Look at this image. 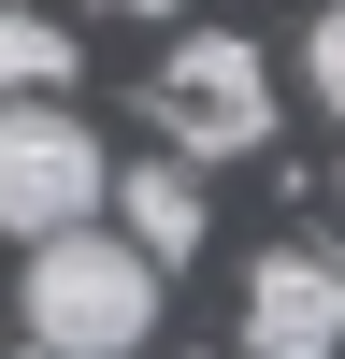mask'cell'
<instances>
[{
	"instance_id": "obj_2",
	"label": "cell",
	"mask_w": 345,
	"mask_h": 359,
	"mask_svg": "<svg viewBox=\"0 0 345 359\" xmlns=\"http://www.w3.org/2000/svg\"><path fill=\"white\" fill-rule=\"evenodd\" d=\"M115 201V158L72 101H0V230L43 245V230H86Z\"/></svg>"
},
{
	"instance_id": "obj_8",
	"label": "cell",
	"mask_w": 345,
	"mask_h": 359,
	"mask_svg": "<svg viewBox=\"0 0 345 359\" xmlns=\"http://www.w3.org/2000/svg\"><path fill=\"white\" fill-rule=\"evenodd\" d=\"M101 15H144V29H172V15H187V0H101Z\"/></svg>"
},
{
	"instance_id": "obj_1",
	"label": "cell",
	"mask_w": 345,
	"mask_h": 359,
	"mask_svg": "<svg viewBox=\"0 0 345 359\" xmlns=\"http://www.w3.org/2000/svg\"><path fill=\"white\" fill-rule=\"evenodd\" d=\"M158 259L130 245V230H43L29 245V273H15V302H29V345H58V359H144L158 345Z\"/></svg>"
},
{
	"instance_id": "obj_9",
	"label": "cell",
	"mask_w": 345,
	"mask_h": 359,
	"mask_svg": "<svg viewBox=\"0 0 345 359\" xmlns=\"http://www.w3.org/2000/svg\"><path fill=\"white\" fill-rule=\"evenodd\" d=\"M15 359H58V345H15Z\"/></svg>"
},
{
	"instance_id": "obj_5",
	"label": "cell",
	"mask_w": 345,
	"mask_h": 359,
	"mask_svg": "<svg viewBox=\"0 0 345 359\" xmlns=\"http://www.w3.org/2000/svg\"><path fill=\"white\" fill-rule=\"evenodd\" d=\"M115 230H130L144 259H201V158H115Z\"/></svg>"
},
{
	"instance_id": "obj_7",
	"label": "cell",
	"mask_w": 345,
	"mask_h": 359,
	"mask_svg": "<svg viewBox=\"0 0 345 359\" xmlns=\"http://www.w3.org/2000/svg\"><path fill=\"white\" fill-rule=\"evenodd\" d=\"M302 86H316V115L345 130V0H331L316 29H302Z\"/></svg>"
},
{
	"instance_id": "obj_10",
	"label": "cell",
	"mask_w": 345,
	"mask_h": 359,
	"mask_svg": "<svg viewBox=\"0 0 345 359\" xmlns=\"http://www.w3.org/2000/svg\"><path fill=\"white\" fill-rule=\"evenodd\" d=\"M331 201H345V158H331Z\"/></svg>"
},
{
	"instance_id": "obj_4",
	"label": "cell",
	"mask_w": 345,
	"mask_h": 359,
	"mask_svg": "<svg viewBox=\"0 0 345 359\" xmlns=\"http://www.w3.org/2000/svg\"><path fill=\"white\" fill-rule=\"evenodd\" d=\"M245 359H345V259L331 245L245 259Z\"/></svg>"
},
{
	"instance_id": "obj_3",
	"label": "cell",
	"mask_w": 345,
	"mask_h": 359,
	"mask_svg": "<svg viewBox=\"0 0 345 359\" xmlns=\"http://www.w3.org/2000/svg\"><path fill=\"white\" fill-rule=\"evenodd\" d=\"M158 130H172V158H259L273 144V57L245 29H187L158 57Z\"/></svg>"
},
{
	"instance_id": "obj_6",
	"label": "cell",
	"mask_w": 345,
	"mask_h": 359,
	"mask_svg": "<svg viewBox=\"0 0 345 359\" xmlns=\"http://www.w3.org/2000/svg\"><path fill=\"white\" fill-rule=\"evenodd\" d=\"M86 72V43L58 15H15V0H0V101H58V86Z\"/></svg>"
}]
</instances>
